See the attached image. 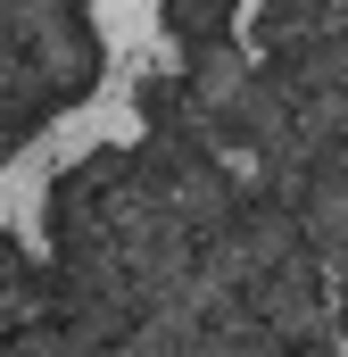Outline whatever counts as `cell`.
Listing matches in <instances>:
<instances>
[{
  "label": "cell",
  "instance_id": "obj_1",
  "mask_svg": "<svg viewBox=\"0 0 348 357\" xmlns=\"http://www.w3.org/2000/svg\"><path fill=\"white\" fill-rule=\"evenodd\" d=\"M224 8H232V0H166V25H182V33H207Z\"/></svg>",
  "mask_w": 348,
  "mask_h": 357
}]
</instances>
